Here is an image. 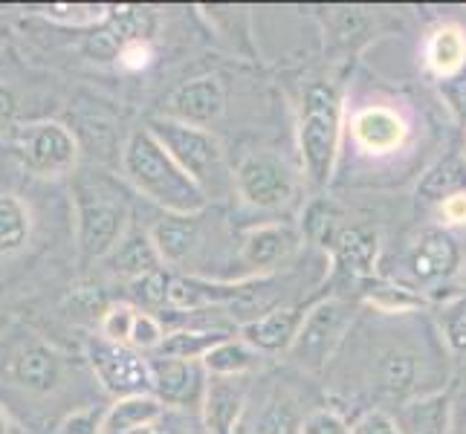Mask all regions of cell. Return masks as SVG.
I'll return each mask as SVG.
<instances>
[{"label":"cell","mask_w":466,"mask_h":434,"mask_svg":"<svg viewBox=\"0 0 466 434\" xmlns=\"http://www.w3.org/2000/svg\"><path fill=\"white\" fill-rule=\"evenodd\" d=\"M441 328H443V336H446L449 348L463 357V353H466V296L452 301L441 313Z\"/></svg>","instance_id":"d6a6232c"},{"label":"cell","mask_w":466,"mask_h":434,"mask_svg":"<svg viewBox=\"0 0 466 434\" xmlns=\"http://www.w3.org/2000/svg\"><path fill=\"white\" fill-rule=\"evenodd\" d=\"M151 244L159 255V261L180 267L200 240L198 215H168L151 227Z\"/></svg>","instance_id":"9a60e30c"},{"label":"cell","mask_w":466,"mask_h":434,"mask_svg":"<svg viewBox=\"0 0 466 434\" xmlns=\"http://www.w3.org/2000/svg\"><path fill=\"white\" fill-rule=\"evenodd\" d=\"M148 131L157 142L171 154V159L180 166L191 180H195L206 195L218 191L227 183V166H223V151L218 139L206 127L183 125L177 119H154Z\"/></svg>","instance_id":"3957f363"},{"label":"cell","mask_w":466,"mask_h":434,"mask_svg":"<svg viewBox=\"0 0 466 434\" xmlns=\"http://www.w3.org/2000/svg\"><path fill=\"white\" fill-rule=\"evenodd\" d=\"M166 406L159 403L154 394H137V397H122L105 411V434H137L148 426H157L163 417Z\"/></svg>","instance_id":"ac0fdd59"},{"label":"cell","mask_w":466,"mask_h":434,"mask_svg":"<svg viewBox=\"0 0 466 434\" xmlns=\"http://www.w3.org/2000/svg\"><path fill=\"white\" fill-rule=\"evenodd\" d=\"M229 336L223 330H174L166 333L163 345H159L157 357H168V359H186V362H195L200 359L212 348H218L220 342H227Z\"/></svg>","instance_id":"484cf974"},{"label":"cell","mask_w":466,"mask_h":434,"mask_svg":"<svg viewBox=\"0 0 466 434\" xmlns=\"http://www.w3.org/2000/svg\"><path fill=\"white\" fill-rule=\"evenodd\" d=\"M466 191V159L461 154L443 156L438 166H431L417 186V197L423 203H446L449 197Z\"/></svg>","instance_id":"603a6c76"},{"label":"cell","mask_w":466,"mask_h":434,"mask_svg":"<svg viewBox=\"0 0 466 434\" xmlns=\"http://www.w3.org/2000/svg\"><path fill=\"white\" fill-rule=\"evenodd\" d=\"M258 365V353H255L247 342H220L203 357V368L212 377H238Z\"/></svg>","instance_id":"4316f807"},{"label":"cell","mask_w":466,"mask_h":434,"mask_svg":"<svg viewBox=\"0 0 466 434\" xmlns=\"http://www.w3.org/2000/svg\"><path fill=\"white\" fill-rule=\"evenodd\" d=\"M137 434H166L159 426H148V429H142V431H137Z\"/></svg>","instance_id":"f6af8a7d"},{"label":"cell","mask_w":466,"mask_h":434,"mask_svg":"<svg viewBox=\"0 0 466 434\" xmlns=\"http://www.w3.org/2000/svg\"><path fill=\"white\" fill-rule=\"evenodd\" d=\"M18 96H15V90L9 85L0 82V131H6V127H12L15 116H18Z\"/></svg>","instance_id":"b9f144b4"},{"label":"cell","mask_w":466,"mask_h":434,"mask_svg":"<svg viewBox=\"0 0 466 434\" xmlns=\"http://www.w3.org/2000/svg\"><path fill=\"white\" fill-rule=\"evenodd\" d=\"M342 325H345V308L339 301H325V304H319L313 313L304 316V325L293 345L299 362L313 365V368L325 362L333 342L339 339Z\"/></svg>","instance_id":"9c48e42d"},{"label":"cell","mask_w":466,"mask_h":434,"mask_svg":"<svg viewBox=\"0 0 466 434\" xmlns=\"http://www.w3.org/2000/svg\"><path fill=\"white\" fill-rule=\"evenodd\" d=\"M235 183L240 197L258 208H279L296 195V177L276 154H252L238 168Z\"/></svg>","instance_id":"52a82bcc"},{"label":"cell","mask_w":466,"mask_h":434,"mask_svg":"<svg viewBox=\"0 0 466 434\" xmlns=\"http://www.w3.org/2000/svg\"><path fill=\"white\" fill-rule=\"evenodd\" d=\"M223 105H227V96H223L220 82L215 76H203L177 87L168 102V110H171V119L177 122L208 127L223 114Z\"/></svg>","instance_id":"30bf717a"},{"label":"cell","mask_w":466,"mask_h":434,"mask_svg":"<svg viewBox=\"0 0 466 434\" xmlns=\"http://www.w3.org/2000/svg\"><path fill=\"white\" fill-rule=\"evenodd\" d=\"M463 159H466V154H463Z\"/></svg>","instance_id":"bcb514c9"},{"label":"cell","mask_w":466,"mask_h":434,"mask_svg":"<svg viewBox=\"0 0 466 434\" xmlns=\"http://www.w3.org/2000/svg\"><path fill=\"white\" fill-rule=\"evenodd\" d=\"M110 35H114L122 46L131 41H148V35L154 32V15L142 6H110L107 21L102 24Z\"/></svg>","instance_id":"83f0119b"},{"label":"cell","mask_w":466,"mask_h":434,"mask_svg":"<svg viewBox=\"0 0 466 434\" xmlns=\"http://www.w3.org/2000/svg\"><path fill=\"white\" fill-rule=\"evenodd\" d=\"M0 434H15V426H12L9 414L4 409H0Z\"/></svg>","instance_id":"ee69618b"},{"label":"cell","mask_w":466,"mask_h":434,"mask_svg":"<svg viewBox=\"0 0 466 434\" xmlns=\"http://www.w3.org/2000/svg\"><path fill=\"white\" fill-rule=\"evenodd\" d=\"M443 96L449 99V107L455 110V116L466 122V70L452 78H443Z\"/></svg>","instance_id":"60d3db41"},{"label":"cell","mask_w":466,"mask_h":434,"mask_svg":"<svg viewBox=\"0 0 466 434\" xmlns=\"http://www.w3.org/2000/svg\"><path fill=\"white\" fill-rule=\"evenodd\" d=\"M336 258H339V267L350 276H371L374 261H377V252H380V237L374 229L368 227H345L336 237Z\"/></svg>","instance_id":"ffe728a7"},{"label":"cell","mask_w":466,"mask_h":434,"mask_svg":"<svg viewBox=\"0 0 466 434\" xmlns=\"http://www.w3.org/2000/svg\"><path fill=\"white\" fill-rule=\"evenodd\" d=\"M127 206L119 191L99 183L78 186V249L85 261L107 258L119 247Z\"/></svg>","instance_id":"277c9868"},{"label":"cell","mask_w":466,"mask_h":434,"mask_svg":"<svg viewBox=\"0 0 466 434\" xmlns=\"http://www.w3.org/2000/svg\"><path fill=\"white\" fill-rule=\"evenodd\" d=\"M299 426L301 420L293 399H272L255 423V434H299Z\"/></svg>","instance_id":"f546056e"},{"label":"cell","mask_w":466,"mask_h":434,"mask_svg":"<svg viewBox=\"0 0 466 434\" xmlns=\"http://www.w3.org/2000/svg\"><path fill=\"white\" fill-rule=\"evenodd\" d=\"M301 325H304V313L299 308H279V310H269L258 318L247 321L240 333H244V342L252 350L279 353L296 345Z\"/></svg>","instance_id":"4fadbf2b"},{"label":"cell","mask_w":466,"mask_h":434,"mask_svg":"<svg viewBox=\"0 0 466 434\" xmlns=\"http://www.w3.org/2000/svg\"><path fill=\"white\" fill-rule=\"evenodd\" d=\"M119 166L127 183L168 215H200L206 208V191L174 163L148 127L127 136Z\"/></svg>","instance_id":"6da1fadb"},{"label":"cell","mask_w":466,"mask_h":434,"mask_svg":"<svg viewBox=\"0 0 466 434\" xmlns=\"http://www.w3.org/2000/svg\"><path fill=\"white\" fill-rule=\"evenodd\" d=\"M87 359L96 379L102 382V389L110 391L116 399L154 394L151 362L142 359V353L137 348L107 342L99 336V339H93L87 345Z\"/></svg>","instance_id":"8992f818"},{"label":"cell","mask_w":466,"mask_h":434,"mask_svg":"<svg viewBox=\"0 0 466 434\" xmlns=\"http://www.w3.org/2000/svg\"><path fill=\"white\" fill-rule=\"evenodd\" d=\"M409 136L406 119L391 107H365L353 116V139L368 154H391Z\"/></svg>","instance_id":"7c38bea8"},{"label":"cell","mask_w":466,"mask_h":434,"mask_svg":"<svg viewBox=\"0 0 466 434\" xmlns=\"http://www.w3.org/2000/svg\"><path fill=\"white\" fill-rule=\"evenodd\" d=\"M368 304H374L382 313H406V310H417L423 304L420 296H414L406 287H380L368 296Z\"/></svg>","instance_id":"1f68e13d"},{"label":"cell","mask_w":466,"mask_h":434,"mask_svg":"<svg viewBox=\"0 0 466 434\" xmlns=\"http://www.w3.org/2000/svg\"><path fill=\"white\" fill-rule=\"evenodd\" d=\"M151 379H154V397L163 406L166 403L168 406H188V403H198L200 394H206L198 362L154 357L151 359Z\"/></svg>","instance_id":"8fae6325"},{"label":"cell","mask_w":466,"mask_h":434,"mask_svg":"<svg viewBox=\"0 0 466 434\" xmlns=\"http://www.w3.org/2000/svg\"><path fill=\"white\" fill-rule=\"evenodd\" d=\"M105 426V411L102 409H78V411H70L64 420L56 426L53 434H105L102 431Z\"/></svg>","instance_id":"e575fe53"},{"label":"cell","mask_w":466,"mask_h":434,"mask_svg":"<svg viewBox=\"0 0 466 434\" xmlns=\"http://www.w3.org/2000/svg\"><path fill=\"white\" fill-rule=\"evenodd\" d=\"M9 377L29 394H50L64 379V359L61 353L38 339H29L15 350L9 365Z\"/></svg>","instance_id":"ba28073f"},{"label":"cell","mask_w":466,"mask_h":434,"mask_svg":"<svg viewBox=\"0 0 466 434\" xmlns=\"http://www.w3.org/2000/svg\"><path fill=\"white\" fill-rule=\"evenodd\" d=\"M166 339V330L159 325V318H154L151 313H137L134 330H131V348L137 350H159Z\"/></svg>","instance_id":"8d00e7d4"},{"label":"cell","mask_w":466,"mask_h":434,"mask_svg":"<svg viewBox=\"0 0 466 434\" xmlns=\"http://www.w3.org/2000/svg\"><path fill=\"white\" fill-rule=\"evenodd\" d=\"M44 18H50L53 24L61 26H102L110 15V6L105 4H50L41 6Z\"/></svg>","instance_id":"f1b7e54d"},{"label":"cell","mask_w":466,"mask_h":434,"mask_svg":"<svg viewBox=\"0 0 466 434\" xmlns=\"http://www.w3.org/2000/svg\"><path fill=\"white\" fill-rule=\"evenodd\" d=\"M299 434H353V429L330 409H316L301 420Z\"/></svg>","instance_id":"74e56055"},{"label":"cell","mask_w":466,"mask_h":434,"mask_svg":"<svg viewBox=\"0 0 466 434\" xmlns=\"http://www.w3.org/2000/svg\"><path fill=\"white\" fill-rule=\"evenodd\" d=\"M154 58V50H151V44L148 41H131V44H125L122 50H119V67L125 70H131V73H139V70H146L148 64Z\"/></svg>","instance_id":"ab89813d"},{"label":"cell","mask_w":466,"mask_h":434,"mask_svg":"<svg viewBox=\"0 0 466 434\" xmlns=\"http://www.w3.org/2000/svg\"><path fill=\"white\" fill-rule=\"evenodd\" d=\"M78 136L70 125L58 119H41L24 125L15 134V154L24 163L26 171L44 180H56V177L70 174L78 163Z\"/></svg>","instance_id":"5b68a950"},{"label":"cell","mask_w":466,"mask_h":434,"mask_svg":"<svg viewBox=\"0 0 466 434\" xmlns=\"http://www.w3.org/2000/svg\"><path fill=\"white\" fill-rule=\"evenodd\" d=\"M308 232L319 240V244H336L339 237V215L333 212L330 203H316L308 212Z\"/></svg>","instance_id":"836d02e7"},{"label":"cell","mask_w":466,"mask_h":434,"mask_svg":"<svg viewBox=\"0 0 466 434\" xmlns=\"http://www.w3.org/2000/svg\"><path fill=\"white\" fill-rule=\"evenodd\" d=\"M441 215H443L446 223H452V227L466 223V191H463V195L449 197L446 203H441Z\"/></svg>","instance_id":"7bdbcfd3"},{"label":"cell","mask_w":466,"mask_h":434,"mask_svg":"<svg viewBox=\"0 0 466 434\" xmlns=\"http://www.w3.org/2000/svg\"><path fill=\"white\" fill-rule=\"evenodd\" d=\"M339 131H342V107L339 99L325 85H310L304 93L301 122H299V148L301 166L308 180L321 188L328 186L336 151H339Z\"/></svg>","instance_id":"7a4b0ae2"},{"label":"cell","mask_w":466,"mask_h":434,"mask_svg":"<svg viewBox=\"0 0 466 434\" xmlns=\"http://www.w3.org/2000/svg\"><path fill=\"white\" fill-rule=\"evenodd\" d=\"M449 426H452V403L446 394L414 399L400 414L403 434H449Z\"/></svg>","instance_id":"cb8c5ba5"},{"label":"cell","mask_w":466,"mask_h":434,"mask_svg":"<svg viewBox=\"0 0 466 434\" xmlns=\"http://www.w3.org/2000/svg\"><path fill=\"white\" fill-rule=\"evenodd\" d=\"M159 264L163 261H159L148 232H134L122 237L114 255H110V272L127 281H137L142 276H148V272H157Z\"/></svg>","instance_id":"44dd1931"},{"label":"cell","mask_w":466,"mask_h":434,"mask_svg":"<svg viewBox=\"0 0 466 434\" xmlns=\"http://www.w3.org/2000/svg\"><path fill=\"white\" fill-rule=\"evenodd\" d=\"M299 247V235L279 223H269V227L252 229L244 240V249H240V261L255 272H269L281 267Z\"/></svg>","instance_id":"5bb4252c"},{"label":"cell","mask_w":466,"mask_h":434,"mask_svg":"<svg viewBox=\"0 0 466 434\" xmlns=\"http://www.w3.org/2000/svg\"><path fill=\"white\" fill-rule=\"evenodd\" d=\"M32 229L35 220H32L29 203L12 191H0V258L21 255L29 247Z\"/></svg>","instance_id":"d6986e66"},{"label":"cell","mask_w":466,"mask_h":434,"mask_svg":"<svg viewBox=\"0 0 466 434\" xmlns=\"http://www.w3.org/2000/svg\"><path fill=\"white\" fill-rule=\"evenodd\" d=\"M353 434H403V429H400L391 414L374 409L360 417V423L353 426Z\"/></svg>","instance_id":"f35d334b"},{"label":"cell","mask_w":466,"mask_h":434,"mask_svg":"<svg viewBox=\"0 0 466 434\" xmlns=\"http://www.w3.org/2000/svg\"><path fill=\"white\" fill-rule=\"evenodd\" d=\"M137 313L139 310H134L131 304H110L99 318L102 339L116 342V345H131V330H134Z\"/></svg>","instance_id":"4dcf8cb0"},{"label":"cell","mask_w":466,"mask_h":434,"mask_svg":"<svg viewBox=\"0 0 466 434\" xmlns=\"http://www.w3.org/2000/svg\"><path fill=\"white\" fill-rule=\"evenodd\" d=\"M458 247L446 232H426L411 252V272L417 281H441L458 269Z\"/></svg>","instance_id":"e0dca14e"},{"label":"cell","mask_w":466,"mask_h":434,"mask_svg":"<svg viewBox=\"0 0 466 434\" xmlns=\"http://www.w3.org/2000/svg\"><path fill=\"white\" fill-rule=\"evenodd\" d=\"M168 289H171V278L166 276L163 269L148 272V276L131 281V293L139 301L151 304V308H157V304H168Z\"/></svg>","instance_id":"d590c367"},{"label":"cell","mask_w":466,"mask_h":434,"mask_svg":"<svg viewBox=\"0 0 466 434\" xmlns=\"http://www.w3.org/2000/svg\"><path fill=\"white\" fill-rule=\"evenodd\" d=\"M240 406H244V389L235 377H212L203 394V420L212 434H232Z\"/></svg>","instance_id":"2e32d148"},{"label":"cell","mask_w":466,"mask_h":434,"mask_svg":"<svg viewBox=\"0 0 466 434\" xmlns=\"http://www.w3.org/2000/svg\"><path fill=\"white\" fill-rule=\"evenodd\" d=\"M417 382V357L409 350H385L374 368V385L385 397H406Z\"/></svg>","instance_id":"d4e9b609"},{"label":"cell","mask_w":466,"mask_h":434,"mask_svg":"<svg viewBox=\"0 0 466 434\" xmlns=\"http://www.w3.org/2000/svg\"><path fill=\"white\" fill-rule=\"evenodd\" d=\"M426 64L441 78H452L466 67V32L455 24H446L431 32L426 44Z\"/></svg>","instance_id":"7402d4cb"}]
</instances>
